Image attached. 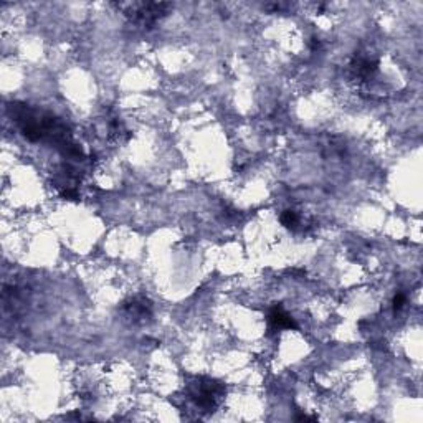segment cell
<instances>
[{"label": "cell", "instance_id": "obj_7", "mask_svg": "<svg viewBox=\"0 0 423 423\" xmlns=\"http://www.w3.org/2000/svg\"><path fill=\"white\" fill-rule=\"evenodd\" d=\"M405 296L402 293H398V294H395V298H393V301H392V305H393V311H395V313H398V311L402 310V307L405 306Z\"/></svg>", "mask_w": 423, "mask_h": 423}, {"label": "cell", "instance_id": "obj_6", "mask_svg": "<svg viewBox=\"0 0 423 423\" xmlns=\"http://www.w3.org/2000/svg\"><path fill=\"white\" fill-rule=\"evenodd\" d=\"M281 224L285 225L286 228L294 230L299 225V217L294 210H285L281 213Z\"/></svg>", "mask_w": 423, "mask_h": 423}, {"label": "cell", "instance_id": "obj_1", "mask_svg": "<svg viewBox=\"0 0 423 423\" xmlns=\"http://www.w3.org/2000/svg\"><path fill=\"white\" fill-rule=\"evenodd\" d=\"M10 114L15 124L19 126L20 133L25 135L28 141L55 142L63 149L72 144L67 124L50 113H43L23 102H14L10 106Z\"/></svg>", "mask_w": 423, "mask_h": 423}, {"label": "cell", "instance_id": "obj_3", "mask_svg": "<svg viewBox=\"0 0 423 423\" xmlns=\"http://www.w3.org/2000/svg\"><path fill=\"white\" fill-rule=\"evenodd\" d=\"M119 9L124 12L126 17H129L134 23L139 25H154L158 20L167 15L171 9L169 3L158 2H133V3H119Z\"/></svg>", "mask_w": 423, "mask_h": 423}, {"label": "cell", "instance_id": "obj_4", "mask_svg": "<svg viewBox=\"0 0 423 423\" xmlns=\"http://www.w3.org/2000/svg\"><path fill=\"white\" fill-rule=\"evenodd\" d=\"M122 310L126 311V314L133 319L134 323H146L149 321L151 316H153V305H151L149 299L142 296H134L122 305Z\"/></svg>", "mask_w": 423, "mask_h": 423}, {"label": "cell", "instance_id": "obj_2", "mask_svg": "<svg viewBox=\"0 0 423 423\" xmlns=\"http://www.w3.org/2000/svg\"><path fill=\"white\" fill-rule=\"evenodd\" d=\"M225 387L220 382L207 379V377H200L188 389V395L191 400L202 409L204 412H213L217 405H219L220 398L224 397Z\"/></svg>", "mask_w": 423, "mask_h": 423}, {"label": "cell", "instance_id": "obj_5", "mask_svg": "<svg viewBox=\"0 0 423 423\" xmlns=\"http://www.w3.org/2000/svg\"><path fill=\"white\" fill-rule=\"evenodd\" d=\"M268 319H270L271 326L278 327V329H294V327H296L294 319L291 318V316L286 313L281 306H274L273 310L270 311Z\"/></svg>", "mask_w": 423, "mask_h": 423}]
</instances>
